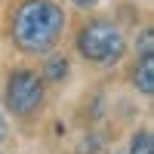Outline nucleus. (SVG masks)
I'll return each mask as SVG.
<instances>
[{
    "label": "nucleus",
    "instance_id": "nucleus-1",
    "mask_svg": "<svg viewBox=\"0 0 154 154\" xmlns=\"http://www.w3.org/2000/svg\"><path fill=\"white\" fill-rule=\"evenodd\" d=\"M65 31V9L56 0H25L12 16V43L28 56L49 53Z\"/></svg>",
    "mask_w": 154,
    "mask_h": 154
},
{
    "label": "nucleus",
    "instance_id": "nucleus-2",
    "mask_svg": "<svg viewBox=\"0 0 154 154\" xmlns=\"http://www.w3.org/2000/svg\"><path fill=\"white\" fill-rule=\"evenodd\" d=\"M77 53L93 65H117L126 53V37L114 22L93 19L77 34Z\"/></svg>",
    "mask_w": 154,
    "mask_h": 154
},
{
    "label": "nucleus",
    "instance_id": "nucleus-3",
    "mask_svg": "<svg viewBox=\"0 0 154 154\" xmlns=\"http://www.w3.org/2000/svg\"><path fill=\"white\" fill-rule=\"evenodd\" d=\"M43 96H46V83L43 77L31 71V68H19L9 74L6 80V93H3V102H6V111L16 114V117H28L31 111H37L43 105Z\"/></svg>",
    "mask_w": 154,
    "mask_h": 154
},
{
    "label": "nucleus",
    "instance_id": "nucleus-4",
    "mask_svg": "<svg viewBox=\"0 0 154 154\" xmlns=\"http://www.w3.org/2000/svg\"><path fill=\"white\" fill-rule=\"evenodd\" d=\"M133 86L142 96H154V53L139 56V65L133 71Z\"/></svg>",
    "mask_w": 154,
    "mask_h": 154
},
{
    "label": "nucleus",
    "instance_id": "nucleus-5",
    "mask_svg": "<svg viewBox=\"0 0 154 154\" xmlns=\"http://www.w3.org/2000/svg\"><path fill=\"white\" fill-rule=\"evenodd\" d=\"M71 65H68V56H62V53H53L46 62H43V83H62L68 77Z\"/></svg>",
    "mask_w": 154,
    "mask_h": 154
},
{
    "label": "nucleus",
    "instance_id": "nucleus-6",
    "mask_svg": "<svg viewBox=\"0 0 154 154\" xmlns=\"http://www.w3.org/2000/svg\"><path fill=\"white\" fill-rule=\"evenodd\" d=\"M126 154H154V136L151 130H136L130 139V151Z\"/></svg>",
    "mask_w": 154,
    "mask_h": 154
},
{
    "label": "nucleus",
    "instance_id": "nucleus-7",
    "mask_svg": "<svg viewBox=\"0 0 154 154\" xmlns=\"http://www.w3.org/2000/svg\"><path fill=\"white\" fill-rule=\"evenodd\" d=\"M136 49H139V56H148V53H154V31H151V28H145L142 34H139Z\"/></svg>",
    "mask_w": 154,
    "mask_h": 154
},
{
    "label": "nucleus",
    "instance_id": "nucleus-8",
    "mask_svg": "<svg viewBox=\"0 0 154 154\" xmlns=\"http://www.w3.org/2000/svg\"><path fill=\"white\" fill-rule=\"evenodd\" d=\"M71 3H74V6H80V9H93L99 0H71Z\"/></svg>",
    "mask_w": 154,
    "mask_h": 154
},
{
    "label": "nucleus",
    "instance_id": "nucleus-9",
    "mask_svg": "<svg viewBox=\"0 0 154 154\" xmlns=\"http://www.w3.org/2000/svg\"><path fill=\"white\" fill-rule=\"evenodd\" d=\"M6 133H9V126H6V120H3V114H0V145L6 142Z\"/></svg>",
    "mask_w": 154,
    "mask_h": 154
}]
</instances>
